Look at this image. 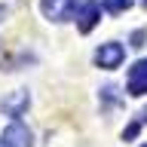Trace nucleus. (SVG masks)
I'll list each match as a JSON object with an SVG mask.
<instances>
[{
	"label": "nucleus",
	"mask_w": 147,
	"mask_h": 147,
	"mask_svg": "<svg viewBox=\"0 0 147 147\" xmlns=\"http://www.w3.org/2000/svg\"><path fill=\"white\" fill-rule=\"evenodd\" d=\"M138 126H141V123H132V126L123 132V138H135V135H138Z\"/></svg>",
	"instance_id": "1a4fd4ad"
},
{
	"label": "nucleus",
	"mask_w": 147,
	"mask_h": 147,
	"mask_svg": "<svg viewBox=\"0 0 147 147\" xmlns=\"http://www.w3.org/2000/svg\"><path fill=\"white\" fill-rule=\"evenodd\" d=\"M135 0H101V6L107 9V12H113V16H119V12H126L129 6H132Z\"/></svg>",
	"instance_id": "0eeeda50"
},
{
	"label": "nucleus",
	"mask_w": 147,
	"mask_h": 147,
	"mask_svg": "<svg viewBox=\"0 0 147 147\" xmlns=\"http://www.w3.org/2000/svg\"><path fill=\"white\" fill-rule=\"evenodd\" d=\"M77 3L80 0H40V9L49 22H67L77 12Z\"/></svg>",
	"instance_id": "7ed1b4c3"
},
{
	"label": "nucleus",
	"mask_w": 147,
	"mask_h": 147,
	"mask_svg": "<svg viewBox=\"0 0 147 147\" xmlns=\"http://www.w3.org/2000/svg\"><path fill=\"white\" fill-rule=\"evenodd\" d=\"M0 147H3V144H0Z\"/></svg>",
	"instance_id": "4468645a"
},
{
	"label": "nucleus",
	"mask_w": 147,
	"mask_h": 147,
	"mask_svg": "<svg viewBox=\"0 0 147 147\" xmlns=\"http://www.w3.org/2000/svg\"><path fill=\"white\" fill-rule=\"evenodd\" d=\"M141 147H147V144H141Z\"/></svg>",
	"instance_id": "ddd939ff"
},
{
	"label": "nucleus",
	"mask_w": 147,
	"mask_h": 147,
	"mask_svg": "<svg viewBox=\"0 0 147 147\" xmlns=\"http://www.w3.org/2000/svg\"><path fill=\"white\" fill-rule=\"evenodd\" d=\"M141 123H147V107H144V110H141Z\"/></svg>",
	"instance_id": "9b49d317"
},
{
	"label": "nucleus",
	"mask_w": 147,
	"mask_h": 147,
	"mask_svg": "<svg viewBox=\"0 0 147 147\" xmlns=\"http://www.w3.org/2000/svg\"><path fill=\"white\" fill-rule=\"evenodd\" d=\"M123 58H126V46L117 43V40L101 43L98 49H95V64H98V67H104V71H113V67H119V64H123Z\"/></svg>",
	"instance_id": "f257e3e1"
},
{
	"label": "nucleus",
	"mask_w": 147,
	"mask_h": 147,
	"mask_svg": "<svg viewBox=\"0 0 147 147\" xmlns=\"http://www.w3.org/2000/svg\"><path fill=\"white\" fill-rule=\"evenodd\" d=\"M101 101H104V107L117 104V101H119V95H117V86H104V89H101Z\"/></svg>",
	"instance_id": "6e6552de"
},
{
	"label": "nucleus",
	"mask_w": 147,
	"mask_h": 147,
	"mask_svg": "<svg viewBox=\"0 0 147 147\" xmlns=\"http://www.w3.org/2000/svg\"><path fill=\"white\" fill-rule=\"evenodd\" d=\"M0 144H3V147H31V129H28L25 123L12 119V123L3 129V138H0Z\"/></svg>",
	"instance_id": "39448f33"
},
{
	"label": "nucleus",
	"mask_w": 147,
	"mask_h": 147,
	"mask_svg": "<svg viewBox=\"0 0 147 147\" xmlns=\"http://www.w3.org/2000/svg\"><path fill=\"white\" fill-rule=\"evenodd\" d=\"M98 18H101V3L98 0H86L77 9V28H80V34H89L92 28L98 25Z\"/></svg>",
	"instance_id": "423d86ee"
},
{
	"label": "nucleus",
	"mask_w": 147,
	"mask_h": 147,
	"mask_svg": "<svg viewBox=\"0 0 147 147\" xmlns=\"http://www.w3.org/2000/svg\"><path fill=\"white\" fill-rule=\"evenodd\" d=\"M144 6H147V0H144Z\"/></svg>",
	"instance_id": "f8f14e48"
},
{
	"label": "nucleus",
	"mask_w": 147,
	"mask_h": 147,
	"mask_svg": "<svg viewBox=\"0 0 147 147\" xmlns=\"http://www.w3.org/2000/svg\"><path fill=\"white\" fill-rule=\"evenodd\" d=\"M126 92L129 95H147V58L135 61L129 67V77H126Z\"/></svg>",
	"instance_id": "20e7f679"
},
{
	"label": "nucleus",
	"mask_w": 147,
	"mask_h": 147,
	"mask_svg": "<svg viewBox=\"0 0 147 147\" xmlns=\"http://www.w3.org/2000/svg\"><path fill=\"white\" fill-rule=\"evenodd\" d=\"M6 16H9V6H6V3H0V22H3Z\"/></svg>",
	"instance_id": "9d476101"
},
{
	"label": "nucleus",
	"mask_w": 147,
	"mask_h": 147,
	"mask_svg": "<svg viewBox=\"0 0 147 147\" xmlns=\"http://www.w3.org/2000/svg\"><path fill=\"white\" fill-rule=\"evenodd\" d=\"M28 107H31V92L28 89H12L9 95L0 98V110H3L6 117H12V119H18Z\"/></svg>",
	"instance_id": "f03ea898"
}]
</instances>
